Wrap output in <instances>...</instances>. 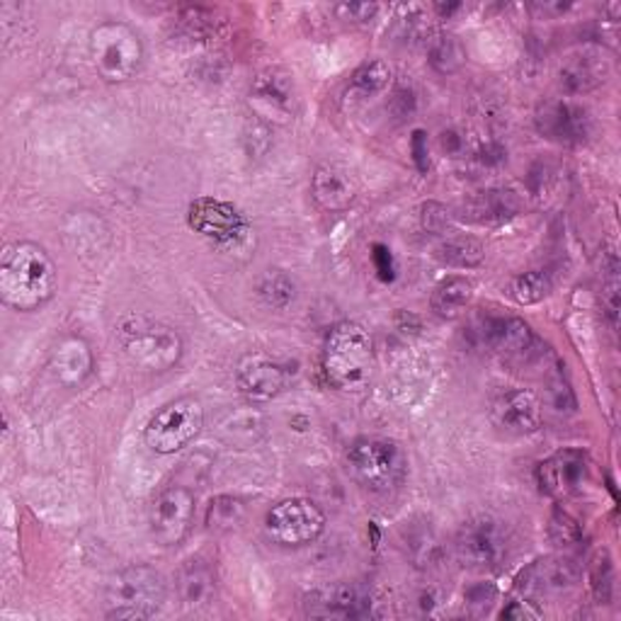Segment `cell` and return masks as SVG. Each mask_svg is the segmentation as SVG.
<instances>
[{
    "mask_svg": "<svg viewBox=\"0 0 621 621\" xmlns=\"http://www.w3.org/2000/svg\"><path fill=\"white\" fill-rule=\"evenodd\" d=\"M59 272L42 245L12 243L0 257V299L12 310L32 314L54 299Z\"/></svg>",
    "mask_w": 621,
    "mask_h": 621,
    "instance_id": "obj_1",
    "label": "cell"
},
{
    "mask_svg": "<svg viewBox=\"0 0 621 621\" xmlns=\"http://www.w3.org/2000/svg\"><path fill=\"white\" fill-rule=\"evenodd\" d=\"M375 340L352 320L333 326L323 347V375L338 391H362L375 377Z\"/></svg>",
    "mask_w": 621,
    "mask_h": 621,
    "instance_id": "obj_2",
    "label": "cell"
},
{
    "mask_svg": "<svg viewBox=\"0 0 621 621\" xmlns=\"http://www.w3.org/2000/svg\"><path fill=\"white\" fill-rule=\"evenodd\" d=\"M168 582L166 576L154 566L134 564L117 570L107 580L105 607L107 619L117 621H144L160 612L166 602Z\"/></svg>",
    "mask_w": 621,
    "mask_h": 621,
    "instance_id": "obj_3",
    "label": "cell"
},
{
    "mask_svg": "<svg viewBox=\"0 0 621 621\" xmlns=\"http://www.w3.org/2000/svg\"><path fill=\"white\" fill-rule=\"evenodd\" d=\"M345 464L359 486L371 493H391L408 476V456L393 440L359 438L347 450Z\"/></svg>",
    "mask_w": 621,
    "mask_h": 621,
    "instance_id": "obj_4",
    "label": "cell"
},
{
    "mask_svg": "<svg viewBox=\"0 0 621 621\" xmlns=\"http://www.w3.org/2000/svg\"><path fill=\"white\" fill-rule=\"evenodd\" d=\"M93 66L105 83H127L144 66V44L129 24L103 22L91 34Z\"/></svg>",
    "mask_w": 621,
    "mask_h": 621,
    "instance_id": "obj_5",
    "label": "cell"
},
{
    "mask_svg": "<svg viewBox=\"0 0 621 621\" xmlns=\"http://www.w3.org/2000/svg\"><path fill=\"white\" fill-rule=\"evenodd\" d=\"M122 350L134 365L148 371H168L182 359V338L176 328L166 323H154L146 318L124 320L117 330Z\"/></svg>",
    "mask_w": 621,
    "mask_h": 621,
    "instance_id": "obj_6",
    "label": "cell"
},
{
    "mask_svg": "<svg viewBox=\"0 0 621 621\" xmlns=\"http://www.w3.org/2000/svg\"><path fill=\"white\" fill-rule=\"evenodd\" d=\"M204 428V408L192 396H182L166 403L148 420L144 430V442L156 454H176L192 444Z\"/></svg>",
    "mask_w": 621,
    "mask_h": 621,
    "instance_id": "obj_7",
    "label": "cell"
},
{
    "mask_svg": "<svg viewBox=\"0 0 621 621\" xmlns=\"http://www.w3.org/2000/svg\"><path fill=\"white\" fill-rule=\"evenodd\" d=\"M267 537L280 546H308L326 531V515L314 501L306 498H287L265 517Z\"/></svg>",
    "mask_w": 621,
    "mask_h": 621,
    "instance_id": "obj_8",
    "label": "cell"
},
{
    "mask_svg": "<svg viewBox=\"0 0 621 621\" xmlns=\"http://www.w3.org/2000/svg\"><path fill=\"white\" fill-rule=\"evenodd\" d=\"M459 561L476 570L498 568L507 556V531L493 515H476L464 522L456 534Z\"/></svg>",
    "mask_w": 621,
    "mask_h": 621,
    "instance_id": "obj_9",
    "label": "cell"
},
{
    "mask_svg": "<svg viewBox=\"0 0 621 621\" xmlns=\"http://www.w3.org/2000/svg\"><path fill=\"white\" fill-rule=\"evenodd\" d=\"M194 493L185 486H168L160 491L148 507V529L160 546H178L192 529Z\"/></svg>",
    "mask_w": 621,
    "mask_h": 621,
    "instance_id": "obj_10",
    "label": "cell"
},
{
    "mask_svg": "<svg viewBox=\"0 0 621 621\" xmlns=\"http://www.w3.org/2000/svg\"><path fill=\"white\" fill-rule=\"evenodd\" d=\"M534 127L551 144L582 146L592 134V117L588 107L558 97V101H546L537 107Z\"/></svg>",
    "mask_w": 621,
    "mask_h": 621,
    "instance_id": "obj_11",
    "label": "cell"
},
{
    "mask_svg": "<svg viewBox=\"0 0 621 621\" xmlns=\"http://www.w3.org/2000/svg\"><path fill=\"white\" fill-rule=\"evenodd\" d=\"M188 227L204 235V239L214 241L219 245H231L245 239L248 233V219L239 207L231 202L214 200V197H200L188 209Z\"/></svg>",
    "mask_w": 621,
    "mask_h": 621,
    "instance_id": "obj_12",
    "label": "cell"
},
{
    "mask_svg": "<svg viewBox=\"0 0 621 621\" xmlns=\"http://www.w3.org/2000/svg\"><path fill=\"white\" fill-rule=\"evenodd\" d=\"M590 476L588 454L582 450H561L537 466V483L544 495L554 501L573 498Z\"/></svg>",
    "mask_w": 621,
    "mask_h": 621,
    "instance_id": "obj_13",
    "label": "cell"
},
{
    "mask_svg": "<svg viewBox=\"0 0 621 621\" xmlns=\"http://www.w3.org/2000/svg\"><path fill=\"white\" fill-rule=\"evenodd\" d=\"M580 580L578 566L564 556H546L529 564L517 576L515 592L522 598H546V594H561L576 588Z\"/></svg>",
    "mask_w": 621,
    "mask_h": 621,
    "instance_id": "obj_14",
    "label": "cell"
},
{
    "mask_svg": "<svg viewBox=\"0 0 621 621\" xmlns=\"http://www.w3.org/2000/svg\"><path fill=\"white\" fill-rule=\"evenodd\" d=\"M491 420L505 434L527 438V434H534L541 428V401L525 389L505 391L493 401Z\"/></svg>",
    "mask_w": 621,
    "mask_h": 621,
    "instance_id": "obj_15",
    "label": "cell"
},
{
    "mask_svg": "<svg viewBox=\"0 0 621 621\" xmlns=\"http://www.w3.org/2000/svg\"><path fill=\"white\" fill-rule=\"evenodd\" d=\"M310 617H338V619H367L375 614V602L365 586L343 582L330 590L314 592L306 602Z\"/></svg>",
    "mask_w": 621,
    "mask_h": 621,
    "instance_id": "obj_16",
    "label": "cell"
},
{
    "mask_svg": "<svg viewBox=\"0 0 621 621\" xmlns=\"http://www.w3.org/2000/svg\"><path fill=\"white\" fill-rule=\"evenodd\" d=\"M290 375L280 362L265 355H248L235 371V383L251 401H272L287 387Z\"/></svg>",
    "mask_w": 621,
    "mask_h": 621,
    "instance_id": "obj_17",
    "label": "cell"
},
{
    "mask_svg": "<svg viewBox=\"0 0 621 621\" xmlns=\"http://www.w3.org/2000/svg\"><path fill=\"white\" fill-rule=\"evenodd\" d=\"M610 61L604 59L598 49H580V52L570 54L561 71H558V83L566 95H588L598 91L600 85L610 78Z\"/></svg>",
    "mask_w": 621,
    "mask_h": 621,
    "instance_id": "obj_18",
    "label": "cell"
},
{
    "mask_svg": "<svg viewBox=\"0 0 621 621\" xmlns=\"http://www.w3.org/2000/svg\"><path fill=\"white\" fill-rule=\"evenodd\" d=\"M95 357L91 345L81 335H69L54 347L52 371L61 387L78 389L93 377Z\"/></svg>",
    "mask_w": 621,
    "mask_h": 621,
    "instance_id": "obj_19",
    "label": "cell"
},
{
    "mask_svg": "<svg viewBox=\"0 0 621 621\" xmlns=\"http://www.w3.org/2000/svg\"><path fill=\"white\" fill-rule=\"evenodd\" d=\"M478 340L493 352L525 355L534 345V333L522 318L515 316H488L478 323Z\"/></svg>",
    "mask_w": 621,
    "mask_h": 621,
    "instance_id": "obj_20",
    "label": "cell"
},
{
    "mask_svg": "<svg viewBox=\"0 0 621 621\" xmlns=\"http://www.w3.org/2000/svg\"><path fill=\"white\" fill-rule=\"evenodd\" d=\"M519 197L513 190H486L464 204V219L481 227H501L519 214Z\"/></svg>",
    "mask_w": 621,
    "mask_h": 621,
    "instance_id": "obj_21",
    "label": "cell"
},
{
    "mask_svg": "<svg viewBox=\"0 0 621 621\" xmlns=\"http://www.w3.org/2000/svg\"><path fill=\"white\" fill-rule=\"evenodd\" d=\"M310 194H314V200L320 209L345 211L352 207L357 188L345 170L323 166L314 172V178H310Z\"/></svg>",
    "mask_w": 621,
    "mask_h": 621,
    "instance_id": "obj_22",
    "label": "cell"
},
{
    "mask_svg": "<svg viewBox=\"0 0 621 621\" xmlns=\"http://www.w3.org/2000/svg\"><path fill=\"white\" fill-rule=\"evenodd\" d=\"M391 83H393V71L387 61L369 59L362 66L355 69L350 85H347L345 101L352 105L369 103V101H375V97L387 93L391 88Z\"/></svg>",
    "mask_w": 621,
    "mask_h": 621,
    "instance_id": "obj_23",
    "label": "cell"
},
{
    "mask_svg": "<svg viewBox=\"0 0 621 621\" xmlns=\"http://www.w3.org/2000/svg\"><path fill=\"white\" fill-rule=\"evenodd\" d=\"M178 592L188 610H202V607H209L217 600L214 570L202 561L185 564L178 578Z\"/></svg>",
    "mask_w": 621,
    "mask_h": 621,
    "instance_id": "obj_24",
    "label": "cell"
},
{
    "mask_svg": "<svg viewBox=\"0 0 621 621\" xmlns=\"http://www.w3.org/2000/svg\"><path fill=\"white\" fill-rule=\"evenodd\" d=\"M471 299H474V284H471V280L452 275V277L442 280L438 287H434L430 306L440 318L452 320L464 314Z\"/></svg>",
    "mask_w": 621,
    "mask_h": 621,
    "instance_id": "obj_25",
    "label": "cell"
},
{
    "mask_svg": "<svg viewBox=\"0 0 621 621\" xmlns=\"http://www.w3.org/2000/svg\"><path fill=\"white\" fill-rule=\"evenodd\" d=\"M428 61L440 76H454L466 64V46L452 32H440L428 40Z\"/></svg>",
    "mask_w": 621,
    "mask_h": 621,
    "instance_id": "obj_26",
    "label": "cell"
},
{
    "mask_svg": "<svg viewBox=\"0 0 621 621\" xmlns=\"http://www.w3.org/2000/svg\"><path fill=\"white\" fill-rule=\"evenodd\" d=\"M551 290H554V282L546 270L522 272V275L513 277V282H511V296H513V302L519 306H531V304L544 302L546 296L551 294Z\"/></svg>",
    "mask_w": 621,
    "mask_h": 621,
    "instance_id": "obj_27",
    "label": "cell"
},
{
    "mask_svg": "<svg viewBox=\"0 0 621 621\" xmlns=\"http://www.w3.org/2000/svg\"><path fill=\"white\" fill-rule=\"evenodd\" d=\"M438 260L446 267H459V270H471L478 267L486 257V251L476 239H450L438 248Z\"/></svg>",
    "mask_w": 621,
    "mask_h": 621,
    "instance_id": "obj_28",
    "label": "cell"
},
{
    "mask_svg": "<svg viewBox=\"0 0 621 621\" xmlns=\"http://www.w3.org/2000/svg\"><path fill=\"white\" fill-rule=\"evenodd\" d=\"M255 97L263 103H270L275 107H290L292 103V78L290 73L270 69L265 73H260L255 81Z\"/></svg>",
    "mask_w": 621,
    "mask_h": 621,
    "instance_id": "obj_29",
    "label": "cell"
},
{
    "mask_svg": "<svg viewBox=\"0 0 621 621\" xmlns=\"http://www.w3.org/2000/svg\"><path fill=\"white\" fill-rule=\"evenodd\" d=\"M588 578H590V592H592L594 602L610 604L612 592H614V564H612L610 551L600 549L592 556Z\"/></svg>",
    "mask_w": 621,
    "mask_h": 621,
    "instance_id": "obj_30",
    "label": "cell"
},
{
    "mask_svg": "<svg viewBox=\"0 0 621 621\" xmlns=\"http://www.w3.org/2000/svg\"><path fill=\"white\" fill-rule=\"evenodd\" d=\"M257 294H260V299H263L270 308H287L296 296V284L287 275V272L270 270L267 275L260 280Z\"/></svg>",
    "mask_w": 621,
    "mask_h": 621,
    "instance_id": "obj_31",
    "label": "cell"
},
{
    "mask_svg": "<svg viewBox=\"0 0 621 621\" xmlns=\"http://www.w3.org/2000/svg\"><path fill=\"white\" fill-rule=\"evenodd\" d=\"M178 28L180 32L194 42H204L211 34L217 32V18L214 10L200 8V6H188L180 10L178 15Z\"/></svg>",
    "mask_w": 621,
    "mask_h": 621,
    "instance_id": "obj_32",
    "label": "cell"
},
{
    "mask_svg": "<svg viewBox=\"0 0 621 621\" xmlns=\"http://www.w3.org/2000/svg\"><path fill=\"white\" fill-rule=\"evenodd\" d=\"M243 515H245V505L239 498H231V495H219V498H214L209 505L207 527L211 531H229L235 525H241Z\"/></svg>",
    "mask_w": 621,
    "mask_h": 621,
    "instance_id": "obj_33",
    "label": "cell"
},
{
    "mask_svg": "<svg viewBox=\"0 0 621 621\" xmlns=\"http://www.w3.org/2000/svg\"><path fill=\"white\" fill-rule=\"evenodd\" d=\"M546 396H544V401L549 403L551 411L556 413H576V393L573 389H570V383L566 381V377L561 375V369H556L554 371V377L546 381Z\"/></svg>",
    "mask_w": 621,
    "mask_h": 621,
    "instance_id": "obj_34",
    "label": "cell"
},
{
    "mask_svg": "<svg viewBox=\"0 0 621 621\" xmlns=\"http://www.w3.org/2000/svg\"><path fill=\"white\" fill-rule=\"evenodd\" d=\"M549 537L556 546H573L582 539V529L573 515L566 511H556L549 519Z\"/></svg>",
    "mask_w": 621,
    "mask_h": 621,
    "instance_id": "obj_35",
    "label": "cell"
},
{
    "mask_svg": "<svg viewBox=\"0 0 621 621\" xmlns=\"http://www.w3.org/2000/svg\"><path fill=\"white\" fill-rule=\"evenodd\" d=\"M381 6L377 3H340L335 6V15L343 22L350 24H369L371 20H377Z\"/></svg>",
    "mask_w": 621,
    "mask_h": 621,
    "instance_id": "obj_36",
    "label": "cell"
},
{
    "mask_svg": "<svg viewBox=\"0 0 621 621\" xmlns=\"http://www.w3.org/2000/svg\"><path fill=\"white\" fill-rule=\"evenodd\" d=\"M464 598H466V604L471 607V610L488 612L491 604L495 602V598H498V590H495V586H491V582H476V586H471L466 590Z\"/></svg>",
    "mask_w": 621,
    "mask_h": 621,
    "instance_id": "obj_37",
    "label": "cell"
},
{
    "mask_svg": "<svg viewBox=\"0 0 621 621\" xmlns=\"http://www.w3.org/2000/svg\"><path fill=\"white\" fill-rule=\"evenodd\" d=\"M544 612L537 607V602L529 598H519L511 600V604L503 607L501 619H515V621H527V619H541Z\"/></svg>",
    "mask_w": 621,
    "mask_h": 621,
    "instance_id": "obj_38",
    "label": "cell"
},
{
    "mask_svg": "<svg viewBox=\"0 0 621 621\" xmlns=\"http://www.w3.org/2000/svg\"><path fill=\"white\" fill-rule=\"evenodd\" d=\"M422 227L430 233H444L450 227V211L438 202H428L422 207Z\"/></svg>",
    "mask_w": 621,
    "mask_h": 621,
    "instance_id": "obj_39",
    "label": "cell"
},
{
    "mask_svg": "<svg viewBox=\"0 0 621 621\" xmlns=\"http://www.w3.org/2000/svg\"><path fill=\"white\" fill-rule=\"evenodd\" d=\"M570 8H573V3H564V0H537V3H529V12L539 20L561 18Z\"/></svg>",
    "mask_w": 621,
    "mask_h": 621,
    "instance_id": "obj_40",
    "label": "cell"
},
{
    "mask_svg": "<svg viewBox=\"0 0 621 621\" xmlns=\"http://www.w3.org/2000/svg\"><path fill=\"white\" fill-rule=\"evenodd\" d=\"M371 260H375V267L379 272V277L383 282H391L396 277V265H393V255L387 245H381L377 243L375 248H371Z\"/></svg>",
    "mask_w": 621,
    "mask_h": 621,
    "instance_id": "obj_41",
    "label": "cell"
},
{
    "mask_svg": "<svg viewBox=\"0 0 621 621\" xmlns=\"http://www.w3.org/2000/svg\"><path fill=\"white\" fill-rule=\"evenodd\" d=\"M411 151H413V160L420 172H428L430 170V154H428V134L422 129L413 131V139H411Z\"/></svg>",
    "mask_w": 621,
    "mask_h": 621,
    "instance_id": "obj_42",
    "label": "cell"
},
{
    "mask_svg": "<svg viewBox=\"0 0 621 621\" xmlns=\"http://www.w3.org/2000/svg\"><path fill=\"white\" fill-rule=\"evenodd\" d=\"M478 160L486 166H501L505 160V148L501 144H488L478 151Z\"/></svg>",
    "mask_w": 621,
    "mask_h": 621,
    "instance_id": "obj_43",
    "label": "cell"
},
{
    "mask_svg": "<svg viewBox=\"0 0 621 621\" xmlns=\"http://www.w3.org/2000/svg\"><path fill=\"white\" fill-rule=\"evenodd\" d=\"M442 148L444 151H459V148H462V139H459L454 131L442 134Z\"/></svg>",
    "mask_w": 621,
    "mask_h": 621,
    "instance_id": "obj_44",
    "label": "cell"
},
{
    "mask_svg": "<svg viewBox=\"0 0 621 621\" xmlns=\"http://www.w3.org/2000/svg\"><path fill=\"white\" fill-rule=\"evenodd\" d=\"M462 8H464L462 3H450V6L440 3V6H434V10H438L442 18H452V15H454V12H459V10H462Z\"/></svg>",
    "mask_w": 621,
    "mask_h": 621,
    "instance_id": "obj_45",
    "label": "cell"
}]
</instances>
